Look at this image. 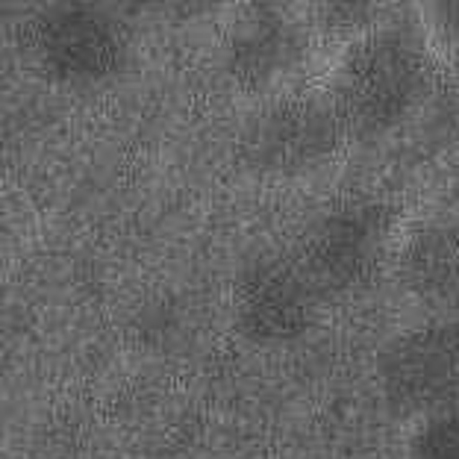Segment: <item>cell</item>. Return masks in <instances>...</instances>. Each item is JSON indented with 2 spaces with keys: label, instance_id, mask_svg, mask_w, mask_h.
<instances>
[{
  "label": "cell",
  "instance_id": "3957f363",
  "mask_svg": "<svg viewBox=\"0 0 459 459\" xmlns=\"http://www.w3.org/2000/svg\"><path fill=\"white\" fill-rule=\"evenodd\" d=\"M312 50V27L280 4H245L230 15L221 65L230 86L265 100L291 89Z\"/></svg>",
  "mask_w": 459,
  "mask_h": 459
},
{
  "label": "cell",
  "instance_id": "8992f818",
  "mask_svg": "<svg viewBox=\"0 0 459 459\" xmlns=\"http://www.w3.org/2000/svg\"><path fill=\"white\" fill-rule=\"evenodd\" d=\"M318 312V291L298 263L263 256L247 263L233 286V321L259 348H283L309 333Z\"/></svg>",
  "mask_w": 459,
  "mask_h": 459
},
{
  "label": "cell",
  "instance_id": "5b68a950",
  "mask_svg": "<svg viewBox=\"0 0 459 459\" xmlns=\"http://www.w3.org/2000/svg\"><path fill=\"white\" fill-rule=\"evenodd\" d=\"M394 210L380 201H348L309 227L295 263L318 295L365 286L389 247Z\"/></svg>",
  "mask_w": 459,
  "mask_h": 459
},
{
  "label": "cell",
  "instance_id": "52a82bcc",
  "mask_svg": "<svg viewBox=\"0 0 459 459\" xmlns=\"http://www.w3.org/2000/svg\"><path fill=\"white\" fill-rule=\"evenodd\" d=\"M41 68L68 86L109 80L124 59V33L109 15L89 6H59L41 15L33 30Z\"/></svg>",
  "mask_w": 459,
  "mask_h": 459
},
{
  "label": "cell",
  "instance_id": "8fae6325",
  "mask_svg": "<svg viewBox=\"0 0 459 459\" xmlns=\"http://www.w3.org/2000/svg\"><path fill=\"white\" fill-rule=\"evenodd\" d=\"M380 6L374 4H321L316 6V30L336 39H359L371 33L374 27H380Z\"/></svg>",
  "mask_w": 459,
  "mask_h": 459
},
{
  "label": "cell",
  "instance_id": "ba28073f",
  "mask_svg": "<svg viewBox=\"0 0 459 459\" xmlns=\"http://www.w3.org/2000/svg\"><path fill=\"white\" fill-rule=\"evenodd\" d=\"M401 286L424 307H459V221L424 224L398 250Z\"/></svg>",
  "mask_w": 459,
  "mask_h": 459
},
{
  "label": "cell",
  "instance_id": "9c48e42d",
  "mask_svg": "<svg viewBox=\"0 0 459 459\" xmlns=\"http://www.w3.org/2000/svg\"><path fill=\"white\" fill-rule=\"evenodd\" d=\"M406 459H459V406L427 415L415 427Z\"/></svg>",
  "mask_w": 459,
  "mask_h": 459
},
{
  "label": "cell",
  "instance_id": "277c9868",
  "mask_svg": "<svg viewBox=\"0 0 459 459\" xmlns=\"http://www.w3.org/2000/svg\"><path fill=\"white\" fill-rule=\"evenodd\" d=\"M377 385L385 406L403 419L454 406L459 398V325L427 321L401 330L377 353Z\"/></svg>",
  "mask_w": 459,
  "mask_h": 459
},
{
  "label": "cell",
  "instance_id": "6da1fadb",
  "mask_svg": "<svg viewBox=\"0 0 459 459\" xmlns=\"http://www.w3.org/2000/svg\"><path fill=\"white\" fill-rule=\"evenodd\" d=\"M430 62L424 39L401 27L353 39L327 89L348 139L380 142L419 118L433 98Z\"/></svg>",
  "mask_w": 459,
  "mask_h": 459
},
{
  "label": "cell",
  "instance_id": "30bf717a",
  "mask_svg": "<svg viewBox=\"0 0 459 459\" xmlns=\"http://www.w3.org/2000/svg\"><path fill=\"white\" fill-rule=\"evenodd\" d=\"M421 39L430 56L459 59V0H433L419 6Z\"/></svg>",
  "mask_w": 459,
  "mask_h": 459
},
{
  "label": "cell",
  "instance_id": "7a4b0ae2",
  "mask_svg": "<svg viewBox=\"0 0 459 459\" xmlns=\"http://www.w3.org/2000/svg\"><path fill=\"white\" fill-rule=\"evenodd\" d=\"M344 142L348 133L327 89H286L245 115L236 156L256 180L295 183L327 169Z\"/></svg>",
  "mask_w": 459,
  "mask_h": 459
}]
</instances>
